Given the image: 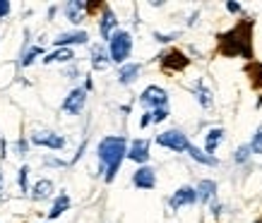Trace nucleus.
<instances>
[{
	"instance_id": "1",
	"label": "nucleus",
	"mask_w": 262,
	"mask_h": 223,
	"mask_svg": "<svg viewBox=\"0 0 262 223\" xmlns=\"http://www.w3.org/2000/svg\"><path fill=\"white\" fill-rule=\"evenodd\" d=\"M127 139L125 135H106L96 144V159H99V173L103 183H113L118 176L123 161L127 159Z\"/></svg>"
},
{
	"instance_id": "2",
	"label": "nucleus",
	"mask_w": 262,
	"mask_h": 223,
	"mask_svg": "<svg viewBox=\"0 0 262 223\" xmlns=\"http://www.w3.org/2000/svg\"><path fill=\"white\" fill-rule=\"evenodd\" d=\"M253 19H241L238 24H233L229 32L219 34L216 39V48L224 58H246L253 63Z\"/></svg>"
},
{
	"instance_id": "3",
	"label": "nucleus",
	"mask_w": 262,
	"mask_h": 223,
	"mask_svg": "<svg viewBox=\"0 0 262 223\" xmlns=\"http://www.w3.org/2000/svg\"><path fill=\"white\" fill-rule=\"evenodd\" d=\"M108 56L111 63L116 65H125L127 58L133 56V34L127 29H118L108 41Z\"/></svg>"
},
{
	"instance_id": "4",
	"label": "nucleus",
	"mask_w": 262,
	"mask_h": 223,
	"mask_svg": "<svg viewBox=\"0 0 262 223\" xmlns=\"http://www.w3.org/2000/svg\"><path fill=\"white\" fill-rule=\"evenodd\" d=\"M154 142L159 144L161 149H168V152H173V154H188V149L192 146L190 139H188V135L178 128L164 130L161 135L154 137Z\"/></svg>"
},
{
	"instance_id": "5",
	"label": "nucleus",
	"mask_w": 262,
	"mask_h": 223,
	"mask_svg": "<svg viewBox=\"0 0 262 223\" xmlns=\"http://www.w3.org/2000/svg\"><path fill=\"white\" fill-rule=\"evenodd\" d=\"M159 65L164 72H183L190 67V58L181 48H168L159 56Z\"/></svg>"
},
{
	"instance_id": "6",
	"label": "nucleus",
	"mask_w": 262,
	"mask_h": 223,
	"mask_svg": "<svg viewBox=\"0 0 262 223\" xmlns=\"http://www.w3.org/2000/svg\"><path fill=\"white\" fill-rule=\"evenodd\" d=\"M140 106L147 108V111H157V108H168V91L164 87H157V84H149L140 94Z\"/></svg>"
},
{
	"instance_id": "7",
	"label": "nucleus",
	"mask_w": 262,
	"mask_h": 223,
	"mask_svg": "<svg viewBox=\"0 0 262 223\" xmlns=\"http://www.w3.org/2000/svg\"><path fill=\"white\" fill-rule=\"evenodd\" d=\"M198 202H200L198 187H192V185H183V187H178V190L168 197V207H171V211H181L183 207H195Z\"/></svg>"
},
{
	"instance_id": "8",
	"label": "nucleus",
	"mask_w": 262,
	"mask_h": 223,
	"mask_svg": "<svg viewBox=\"0 0 262 223\" xmlns=\"http://www.w3.org/2000/svg\"><path fill=\"white\" fill-rule=\"evenodd\" d=\"M84 104H87V89H84V87H75L70 94L63 98L60 108H63L68 115H80V113L84 111Z\"/></svg>"
},
{
	"instance_id": "9",
	"label": "nucleus",
	"mask_w": 262,
	"mask_h": 223,
	"mask_svg": "<svg viewBox=\"0 0 262 223\" xmlns=\"http://www.w3.org/2000/svg\"><path fill=\"white\" fill-rule=\"evenodd\" d=\"M32 144L46 146V149H53V152H60V149H65L68 139H65L63 135L53 132V130H41V132H34L32 135Z\"/></svg>"
},
{
	"instance_id": "10",
	"label": "nucleus",
	"mask_w": 262,
	"mask_h": 223,
	"mask_svg": "<svg viewBox=\"0 0 262 223\" xmlns=\"http://www.w3.org/2000/svg\"><path fill=\"white\" fill-rule=\"evenodd\" d=\"M149 146H151V142L149 139H133L130 142V146H127V161H133V163H137V168L140 166H147L149 163Z\"/></svg>"
},
{
	"instance_id": "11",
	"label": "nucleus",
	"mask_w": 262,
	"mask_h": 223,
	"mask_svg": "<svg viewBox=\"0 0 262 223\" xmlns=\"http://www.w3.org/2000/svg\"><path fill=\"white\" fill-rule=\"evenodd\" d=\"M118 17H116V12L111 10V5H103L101 10V17H99V34H101V39L108 43L111 41V36L116 32H118Z\"/></svg>"
},
{
	"instance_id": "12",
	"label": "nucleus",
	"mask_w": 262,
	"mask_h": 223,
	"mask_svg": "<svg viewBox=\"0 0 262 223\" xmlns=\"http://www.w3.org/2000/svg\"><path fill=\"white\" fill-rule=\"evenodd\" d=\"M133 187H137V190H144L149 192L157 187V170L151 166H140L133 173Z\"/></svg>"
},
{
	"instance_id": "13",
	"label": "nucleus",
	"mask_w": 262,
	"mask_h": 223,
	"mask_svg": "<svg viewBox=\"0 0 262 223\" xmlns=\"http://www.w3.org/2000/svg\"><path fill=\"white\" fill-rule=\"evenodd\" d=\"M56 48H70V46H87L89 43V34L84 29H75V32H63L53 39Z\"/></svg>"
},
{
	"instance_id": "14",
	"label": "nucleus",
	"mask_w": 262,
	"mask_h": 223,
	"mask_svg": "<svg viewBox=\"0 0 262 223\" xmlns=\"http://www.w3.org/2000/svg\"><path fill=\"white\" fill-rule=\"evenodd\" d=\"M192 96H195V101H198L205 111H209L212 106H214V94L207 89V84H205V80H195L192 82Z\"/></svg>"
},
{
	"instance_id": "15",
	"label": "nucleus",
	"mask_w": 262,
	"mask_h": 223,
	"mask_svg": "<svg viewBox=\"0 0 262 223\" xmlns=\"http://www.w3.org/2000/svg\"><path fill=\"white\" fill-rule=\"evenodd\" d=\"M63 15L68 17V22L72 24H80L87 15V3H82V0H68L63 5Z\"/></svg>"
},
{
	"instance_id": "16",
	"label": "nucleus",
	"mask_w": 262,
	"mask_h": 223,
	"mask_svg": "<svg viewBox=\"0 0 262 223\" xmlns=\"http://www.w3.org/2000/svg\"><path fill=\"white\" fill-rule=\"evenodd\" d=\"M140 72H142V65H140V63H125V65H120V67H118V84H123V87H130L133 82H137Z\"/></svg>"
},
{
	"instance_id": "17",
	"label": "nucleus",
	"mask_w": 262,
	"mask_h": 223,
	"mask_svg": "<svg viewBox=\"0 0 262 223\" xmlns=\"http://www.w3.org/2000/svg\"><path fill=\"white\" fill-rule=\"evenodd\" d=\"M224 137H226V130L224 128H212V130H207V135H205V152L209 154V156H214L216 149L222 146L224 142Z\"/></svg>"
},
{
	"instance_id": "18",
	"label": "nucleus",
	"mask_w": 262,
	"mask_h": 223,
	"mask_svg": "<svg viewBox=\"0 0 262 223\" xmlns=\"http://www.w3.org/2000/svg\"><path fill=\"white\" fill-rule=\"evenodd\" d=\"M111 63V56H108V46L103 48V43H96L92 46V70H106Z\"/></svg>"
},
{
	"instance_id": "19",
	"label": "nucleus",
	"mask_w": 262,
	"mask_h": 223,
	"mask_svg": "<svg viewBox=\"0 0 262 223\" xmlns=\"http://www.w3.org/2000/svg\"><path fill=\"white\" fill-rule=\"evenodd\" d=\"M216 183L214 180H200L198 183V197H200V204H212L216 200Z\"/></svg>"
},
{
	"instance_id": "20",
	"label": "nucleus",
	"mask_w": 262,
	"mask_h": 223,
	"mask_svg": "<svg viewBox=\"0 0 262 223\" xmlns=\"http://www.w3.org/2000/svg\"><path fill=\"white\" fill-rule=\"evenodd\" d=\"M188 156H190L195 163H202V166H212V168L219 166V159H216V156H209L205 149H200V146H195V144L188 149Z\"/></svg>"
},
{
	"instance_id": "21",
	"label": "nucleus",
	"mask_w": 262,
	"mask_h": 223,
	"mask_svg": "<svg viewBox=\"0 0 262 223\" xmlns=\"http://www.w3.org/2000/svg\"><path fill=\"white\" fill-rule=\"evenodd\" d=\"M51 194H53V180L43 178V180H39V183H34V187H32V200L43 202V200H48Z\"/></svg>"
},
{
	"instance_id": "22",
	"label": "nucleus",
	"mask_w": 262,
	"mask_h": 223,
	"mask_svg": "<svg viewBox=\"0 0 262 223\" xmlns=\"http://www.w3.org/2000/svg\"><path fill=\"white\" fill-rule=\"evenodd\" d=\"M68 209H70V194H68V192H60V197H56L53 207H51V211H48V218L56 221V218H60Z\"/></svg>"
},
{
	"instance_id": "23",
	"label": "nucleus",
	"mask_w": 262,
	"mask_h": 223,
	"mask_svg": "<svg viewBox=\"0 0 262 223\" xmlns=\"http://www.w3.org/2000/svg\"><path fill=\"white\" fill-rule=\"evenodd\" d=\"M72 58H75L72 48H56L53 53H48V56L43 58V65H51V63H72Z\"/></svg>"
},
{
	"instance_id": "24",
	"label": "nucleus",
	"mask_w": 262,
	"mask_h": 223,
	"mask_svg": "<svg viewBox=\"0 0 262 223\" xmlns=\"http://www.w3.org/2000/svg\"><path fill=\"white\" fill-rule=\"evenodd\" d=\"M246 75L250 77V84H253V89H262V63H257V60L248 63Z\"/></svg>"
},
{
	"instance_id": "25",
	"label": "nucleus",
	"mask_w": 262,
	"mask_h": 223,
	"mask_svg": "<svg viewBox=\"0 0 262 223\" xmlns=\"http://www.w3.org/2000/svg\"><path fill=\"white\" fill-rule=\"evenodd\" d=\"M253 159V152H250V144H241L238 149L233 152V163H238V166H246L248 161Z\"/></svg>"
},
{
	"instance_id": "26",
	"label": "nucleus",
	"mask_w": 262,
	"mask_h": 223,
	"mask_svg": "<svg viewBox=\"0 0 262 223\" xmlns=\"http://www.w3.org/2000/svg\"><path fill=\"white\" fill-rule=\"evenodd\" d=\"M39 56H43V46L29 48V51L24 53V58H19V65H22V67H29L32 63H36V58H39Z\"/></svg>"
},
{
	"instance_id": "27",
	"label": "nucleus",
	"mask_w": 262,
	"mask_h": 223,
	"mask_svg": "<svg viewBox=\"0 0 262 223\" xmlns=\"http://www.w3.org/2000/svg\"><path fill=\"white\" fill-rule=\"evenodd\" d=\"M250 152L257 154V156H262V122L257 125V130H255L253 139H250Z\"/></svg>"
},
{
	"instance_id": "28",
	"label": "nucleus",
	"mask_w": 262,
	"mask_h": 223,
	"mask_svg": "<svg viewBox=\"0 0 262 223\" xmlns=\"http://www.w3.org/2000/svg\"><path fill=\"white\" fill-rule=\"evenodd\" d=\"M27 180H29V168L22 166L19 170H17V185H19L22 194H24V192H29V187H27Z\"/></svg>"
},
{
	"instance_id": "29",
	"label": "nucleus",
	"mask_w": 262,
	"mask_h": 223,
	"mask_svg": "<svg viewBox=\"0 0 262 223\" xmlns=\"http://www.w3.org/2000/svg\"><path fill=\"white\" fill-rule=\"evenodd\" d=\"M151 36H154V41H157V43H171V41H176L178 36H181V34H178V32H173V34H161V32H154Z\"/></svg>"
},
{
	"instance_id": "30",
	"label": "nucleus",
	"mask_w": 262,
	"mask_h": 223,
	"mask_svg": "<svg viewBox=\"0 0 262 223\" xmlns=\"http://www.w3.org/2000/svg\"><path fill=\"white\" fill-rule=\"evenodd\" d=\"M168 115H171L168 108H157V111H151V122H154V125H157V122H164Z\"/></svg>"
},
{
	"instance_id": "31",
	"label": "nucleus",
	"mask_w": 262,
	"mask_h": 223,
	"mask_svg": "<svg viewBox=\"0 0 262 223\" xmlns=\"http://www.w3.org/2000/svg\"><path fill=\"white\" fill-rule=\"evenodd\" d=\"M226 12H229V15H241V12H243V5L236 3V0H229V3H226Z\"/></svg>"
},
{
	"instance_id": "32",
	"label": "nucleus",
	"mask_w": 262,
	"mask_h": 223,
	"mask_svg": "<svg viewBox=\"0 0 262 223\" xmlns=\"http://www.w3.org/2000/svg\"><path fill=\"white\" fill-rule=\"evenodd\" d=\"M209 214L214 216V218H219V216L224 214V204H222V202H219V200L212 202V204H209Z\"/></svg>"
},
{
	"instance_id": "33",
	"label": "nucleus",
	"mask_w": 262,
	"mask_h": 223,
	"mask_svg": "<svg viewBox=\"0 0 262 223\" xmlns=\"http://www.w3.org/2000/svg\"><path fill=\"white\" fill-rule=\"evenodd\" d=\"M10 15V0H0V22Z\"/></svg>"
},
{
	"instance_id": "34",
	"label": "nucleus",
	"mask_w": 262,
	"mask_h": 223,
	"mask_svg": "<svg viewBox=\"0 0 262 223\" xmlns=\"http://www.w3.org/2000/svg\"><path fill=\"white\" fill-rule=\"evenodd\" d=\"M151 125V111H147V113H142V118H140V128H149Z\"/></svg>"
},
{
	"instance_id": "35",
	"label": "nucleus",
	"mask_w": 262,
	"mask_h": 223,
	"mask_svg": "<svg viewBox=\"0 0 262 223\" xmlns=\"http://www.w3.org/2000/svg\"><path fill=\"white\" fill-rule=\"evenodd\" d=\"M17 154H19V156H24V154H27V149H29V144H27V139H17Z\"/></svg>"
},
{
	"instance_id": "36",
	"label": "nucleus",
	"mask_w": 262,
	"mask_h": 223,
	"mask_svg": "<svg viewBox=\"0 0 262 223\" xmlns=\"http://www.w3.org/2000/svg\"><path fill=\"white\" fill-rule=\"evenodd\" d=\"M43 163H46V166H53V168H65V166H68V163H65V161H60V159H46Z\"/></svg>"
},
{
	"instance_id": "37",
	"label": "nucleus",
	"mask_w": 262,
	"mask_h": 223,
	"mask_svg": "<svg viewBox=\"0 0 262 223\" xmlns=\"http://www.w3.org/2000/svg\"><path fill=\"white\" fill-rule=\"evenodd\" d=\"M198 17H200V10H195L190 15V19H188V27H195V24H198Z\"/></svg>"
},
{
	"instance_id": "38",
	"label": "nucleus",
	"mask_w": 262,
	"mask_h": 223,
	"mask_svg": "<svg viewBox=\"0 0 262 223\" xmlns=\"http://www.w3.org/2000/svg\"><path fill=\"white\" fill-rule=\"evenodd\" d=\"M56 12H58V5H51V8H48V22L56 17Z\"/></svg>"
},
{
	"instance_id": "39",
	"label": "nucleus",
	"mask_w": 262,
	"mask_h": 223,
	"mask_svg": "<svg viewBox=\"0 0 262 223\" xmlns=\"http://www.w3.org/2000/svg\"><path fill=\"white\" fill-rule=\"evenodd\" d=\"M84 89H87V91H92V89H94V82H92V77H87V82H84Z\"/></svg>"
},
{
	"instance_id": "40",
	"label": "nucleus",
	"mask_w": 262,
	"mask_h": 223,
	"mask_svg": "<svg viewBox=\"0 0 262 223\" xmlns=\"http://www.w3.org/2000/svg\"><path fill=\"white\" fill-rule=\"evenodd\" d=\"M5 187V173H3V168H0V190Z\"/></svg>"
},
{
	"instance_id": "41",
	"label": "nucleus",
	"mask_w": 262,
	"mask_h": 223,
	"mask_svg": "<svg viewBox=\"0 0 262 223\" xmlns=\"http://www.w3.org/2000/svg\"><path fill=\"white\" fill-rule=\"evenodd\" d=\"M255 223H262V218H257V221H255Z\"/></svg>"
},
{
	"instance_id": "42",
	"label": "nucleus",
	"mask_w": 262,
	"mask_h": 223,
	"mask_svg": "<svg viewBox=\"0 0 262 223\" xmlns=\"http://www.w3.org/2000/svg\"><path fill=\"white\" fill-rule=\"evenodd\" d=\"M0 142H3V139H0Z\"/></svg>"
}]
</instances>
